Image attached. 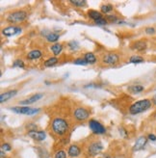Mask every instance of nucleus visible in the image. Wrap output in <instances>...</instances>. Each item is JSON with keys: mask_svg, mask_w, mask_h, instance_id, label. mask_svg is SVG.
I'll return each mask as SVG.
<instances>
[{"mask_svg": "<svg viewBox=\"0 0 156 158\" xmlns=\"http://www.w3.org/2000/svg\"><path fill=\"white\" fill-rule=\"evenodd\" d=\"M68 123L63 118H55L51 122V130L58 136H63L68 131Z\"/></svg>", "mask_w": 156, "mask_h": 158, "instance_id": "nucleus-1", "label": "nucleus"}, {"mask_svg": "<svg viewBox=\"0 0 156 158\" xmlns=\"http://www.w3.org/2000/svg\"><path fill=\"white\" fill-rule=\"evenodd\" d=\"M152 106V101L149 98H145L138 100L134 102L133 104H131L129 107V113L131 115H139L141 113H144L150 109Z\"/></svg>", "mask_w": 156, "mask_h": 158, "instance_id": "nucleus-2", "label": "nucleus"}, {"mask_svg": "<svg viewBox=\"0 0 156 158\" xmlns=\"http://www.w3.org/2000/svg\"><path fill=\"white\" fill-rule=\"evenodd\" d=\"M27 13L25 11L18 10L14 11L7 15L6 20L9 23H13V24H18V23H21L27 19Z\"/></svg>", "mask_w": 156, "mask_h": 158, "instance_id": "nucleus-3", "label": "nucleus"}, {"mask_svg": "<svg viewBox=\"0 0 156 158\" xmlns=\"http://www.w3.org/2000/svg\"><path fill=\"white\" fill-rule=\"evenodd\" d=\"M11 110L15 114L26 115V116L37 115L41 111L40 108H33V107H29V106H14V107H12Z\"/></svg>", "mask_w": 156, "mask_h": 158, "instance_id": "nucleus-4", "label": "nucleus"}, {"mask_svg": "<svg viewBox=\"0 0 156 158\" xmlns=\"http://www.w3.org/2000/svg\"><path fill=\"white\" fill-rule=\"evenodd\" d=\"M101 62L106 66H115L120 62V56L115 52H109L103 55Z\"/></svg>", "mask_w": 156, "mask_h": 158, "instance_id": "nucleus-5", "label": "nucleus"}, {"mask_svg": "<svg viewBox=\"0 0 156 158\" xmlns=\"http://www.w3.org/2000/svg\"><path fill=\"white\" fill-rule=\"evenodd\" d=\"M89 128L93 134H96V135H101V134H104L106 132L105 126L96 120H90Z\"/></svg>", "mask_w": 156, "mask_h": 158, "instance_id": "nucleus-6", "label": "nucleus"}, {"mask_svg": "<svg viewBox=\"0 0 156 158\" xmlns=\"http://www.w3.org/2000/svg\"><path fill=\"white\" fill-rule=\"evenodd\" d=\"M73 117L77 122H84L88 120V118L90 117V112L84 107H78L74 110Z\"/></svg>", "mask_w": 156, "mask_h": 158, "instance_id": "nucleus-7", "label": "nucleus"}, {"mask_svg": "<svg viewBox=\"0 0 156 158\" xmlns=\"http://www.w3.org/2000/svg\"><path fill=\"white\" fill-rule=\"evenodd\" d=\"M103 149V146L100 142H92L88 148V153L91 156H96L99 154Z\"/></svg>", "mask_w": 156, "mask_h": 158, "instance_id": "nucleus-8", "label": "nucleus"}, {"mask_svg": "<svg viewBox=\"0 0 156 158\" xmlns=\"http://www.w3.org/2000/svg\"><path fill=\"white\" fill-rule=\"evenodd\" d=\"M22 29L18 26H14V25H11V26H7L5 28L2 29V34L5 37H12V36H15L19 33H21Z\"/></svg>", "mask_w": 156, "mask_h": 158, "instance_id": "nucleus-9", "label": "nucleus"}, {"mask_svg": "<svg viewBox=\"0 0 156 158\" xmlns=\"http://www.w3.org/2000/svg\"><path fill=\"white\" fill-rule=\"evenodd\" d=\"M43 98V94L42 93H37L33 96H31L27 98H25L24 100H21L19 101V104L20 105H24V106H27V105H30V104H33L35 102L39 101L40 99H42Z\"/></svg>", "mask_w": 156, "mask_h": 158, "instance_id": "nucleus-10", "label": "nucleus"}, {"mask_svg": "<svg viewBox=\"0 0 156 158\" xmlns=\"http://www.w3.org/2000/svg\"><path fill=\"white\" fill-rule=\"evenodd\" d=\"M28 136L30 138H32L33 140H36V141H39V142H42L43 140H45L46 138V134L44 131H38L36 129H32V130H29L28 131Z\"/></svg>", "mask_w": 156, "mask_h": 158, "instance_id": "nucleus-11", "label": "nucleus"}, {"mask_svg": "<svg viewBox=\"0 0 156 158\" xmlns=\"http://www.w3.org/2000/svg\"><path fill=\"white\" fill-rule=\"evenodd\" d=\"M147 137L146 136H140L133 146V152H139V151H142L144 149L146 146V143H147Z\"/></svg>", "mask_w": 156, "mask_h": 158, "instance_id": "nucleus-12", "label": "nucleus"}, {"mask_svg": "<svg viewBox=\"0 0 156 158\" xmlns=\"http://www.w3.org/2000/svg\"><path fill=\"white\" fill-rule=\"evenodd\" d=\"M131 48L136 51H144L147 48V44L146 41H136L131 44Z\"/></svg>", "mask_w": 156, "mask_h": 158, "instance_id": "nucleus-13", "label": "nucleus"}, {"mask_svg": "<svg viewBox=\"0 0 156 158\" xmlns=\"http://www.w3.org/2000/svg\"><path fill=\"white\" fill-rule=\"evenodd\" d=\"M18 94V91L17 90H11V91H7L3 94H1V96H0V102L3 103V102H6L9 99L13 98L14 97L17 96Z\"/></svg>", "mask_w": 156, "mask_h": 158, "instance_id": "nucleus-14", "label": "nucleus"}, {"mask_svg": "<svg viewBox=\"0 0 156 158\" xmlns=\"http://www.w3.org/2000/svg\"><path fill=\"white\" fill-rule=\"evenodd\" d=\"M81 153V148L78 147L77 145H72L68 147V154L71 157H77L79 156Z\"/></svg>", "mask_w": 156, "mask_h": 158, "instance_id": "nucleus-15", "label": "nucleus"}, {"mask_svg": "<svg viewBox=\"0 0 156 158\" xmlns=\"http://www.w3.org/2000/svg\"><path fill=\"white\" fill-rule=\"evenodd\" d=\"M43 56V52L40 49H33L26 54V58L28 60H38Z\"/></svg>", "mask_w": 156, "mask_h": 158, "instance_id": "nucleus-16", "label": "nucleus"}, {"mask_svg": "<svg viewBox=\"0 0 156 158\" xmlns=\"http://www.w3.org/2000/svg\"><path fill=\"white\" fill-rule=\"evenodd\" d=\"M84 59L86 60V62L88 63V65H95L97 62V58L96 57V55L92 52H86L84 54Z\"/></svg>", "mask_w": 156, "mask_h": 158, "instance_id": "nucleus-17", "label": "nucleus"}, {"mask_svg": "<svg viewBox=\"0 0 156 158\" xmlns=\"http://www.w3.org/2000/svg\"><path fill=\"white\" fill-rule=\"evenodd\" d=\"M44 38L46 39V41L49 43H56L59 41L60 35L55 32H47L46 34H44Z\"/></svg>", "mask_w": 156, "mask_h": 158, "instance_id": "nucleus-18", "label": "nucleus"}, {"mask_svg": "<svg viewBox=\"0 0 156 158\" xmlns=\"http://www.w3.org/2000/svg\"><path fill=\"white\" fill-rule=\"evenodd\" d=\"M88 17L92 19L93 21H96L100 19H102V13L101 12H98V11H96V10H89L88 11Z\"/></svg>", "mask_w": 156, "mask_h": 158, "instance_id": "nucleus-19", "label": "nucleus"}, {"mask_svg": "<svg viewBox=\"0 0 156 158\" xmlns=\"http://www.w3.org/2000/svg\"><path fill=\"white\" fill-rule=\"evenodd\" d=\"M145 90V87L142 85H139V84H135V85H131L128 87V92L131 94H140L144 92Z\"/></svg>", "mask_w": 156, "mask_h": 158, "instance_id": "nucleus-20", "label": "nucleus"}, {"mask_svg": "<svg viewBox=\"0 0 156 158\" xmlns=\"http://www.w3.org/2000/svg\"><path fill=\"white\" fill-rule=\"evenodd\" d=\"M50 50L52 51V53L55 55V57L58 56V55H60L62 53V51H63V44H54L50 46Z\"/></svg>", "mask_w": 156, "mask_h": 158, "instance_id": "nucleus-21", "label": "nucleus"}, {"mask_svg": "<svg viewBox=\"0 0 156 158\" xmlns=\"http://www.w3.org/2000/svg\"><path fill=\"white\" fill-rule=\"evenodd\" d=\"M58 62H59V59L57 57H50L48 58L47 60H45L44 63H43V65L44 67L46 68H51L53 66H55L56 64H58Z\"/></svg>", "mask_w": 156, "mask_h": 158, "instance_id": "nucleus-22", "label": "nucleus"}, {"mask_svg": "<svg viewBox=\"0 0 156 158\" xmlns=\"http://www.w3.org/2000/svg\"><path fill=\"white\" fill-rule=\"evenodd\" d=\"M144 62L145 59L142 56H139V55H133L129 58V63H131V64H141Z\"/></svg>", "mask_w": 156, "mask_h": 158, "instance_id": "nucleus-23", "label": "nucleus"}, {"mask_svg": "<svg viewBox=\"0 0 156 158\" xmlns=\"http://www.w3.org/2000/svg\"><path fill=\"white\" fill-rule=\"evenodd\" d=\"M71 3L77 8H84L87 6V1H85V0H72Z\"/></svg>", "mask_w": 156, "mask_h": 158, "instance_id": "nucleus-24", "label": "nucleus"}, {"mask_svg": "<svg viewBox=\"0 0 156 158\" xmlns=\"http://www.w3.org/2000/svg\"><path fill=\"white\" fill-rule=\"evenodd\" d=\"M100 10H101V13L102 14H108V13H110L114 10V7L111 4H106V5L101 6Z\"/></svg>", "mask_w": 156, "mask_h": 158, "instance_id": "nucleus-25", "label": "nucleus"}, {"mask_svg": "<svg viewBox=\"0 0 156 158\" xmlns=\"http://www.w3.org/2000/svg\"><path fill=\"white\" fill-rule=\"evenodd\" d=\"M13 68H20V69H23L25 67L24 65V62H23L21 59H18V60H14L13 65H12Z\"/></svg>", "mask_w": 156, "mask_h": 158, "instance_id": "nucleus-26", "label": "nucleus"}, {"mask_svg": "<svg viewBox=\"0 0 156 158\" xmlns=\"http://www.w3.org/2000/svg\"><path fill=\"white\" fill-rule=\"evenodd\" d=\"M68 48L71 49L72 51H75V50H77L78 48H79V44H78L77 42H74V41L68 43Z\"/></svg>", "mask_w": 156, "mask_h": 158, "instance_id": "nucleus-27", "label": "nucleus"}, {"mask_svg": "<svg viewBox=\"0 0 156 158\" xmlns=\"http://www.w3.org/2000/svg\"><path fill=\"white\" fill-rule=\"evenodd\" d=\"M73 63L75 65H79V66H86L88 65V63L86 62V60L84 58H77L73 61Z\"/></svg>", "mask_w": 156, "mask_h": 158, "instance_id": "nucleus-28", "label": "nucleus"}, {"mask_svg": "<svg viewBox=\"0 0 156 158\" xmlns=\"http://www.w3.org/2000/svg\"><path fill=\"white\" fill-rule=\"evenodd\" d=\"M54 158H67V152L65 151H59L55 153Z\"/></svg>", "mask_w": 156, "mask_h": 158, "instance_id": "nucleus-29", "label": "nucleus"}, {"mask_svg": "<svg viewBox=\"0 0 156 158\" xmlns=\"http://www.w3.org/2000/svg\"><path fill=\"white\" fill-rule=\"evenodd\" d=\"M145 32L147 35H154L156 33V29L154 27H146L145 29Z\"/></svg>", "mask_w": 156, "mask_h": 158, "instance_id": "nucleus-30", "label": "nucleus"}, {"mask_svg": "<svg viewBox=\"0 0 156 158\" xmlns=\"http://www.w3.org/2000/svg\"><path fill=\"white\" fill-rule=\"evenodd\" d=\"M95 23L96 24H97V25H106L107 23H108V21H107V19H104V18H102V19H98V20H96V21H95Z\"/></svg>", "mask_w": 156, "mask_h": 158, "instance_id": "nucleus-31", "label": "nucleus"}, {"mask_svg": "<svg viewBox=\"0 0 156 158\" xmlns=\"http://www.w3.org/2000/svg\"><path fill=\"white\" fill-rule=\"evenodd\" d=\"M1 148H2V151L3 152H10L11 149H12V147L9 145V144H3L2 145V147H1Z\"/></svg>", "mask_w": 156, "mask_h": 158, "instance_id": "nucleus-32", "label": "nucleus"}, {"mask_svg": "<svg viewBox=\"0 0 156 158\" xmlns=\"http://www.w3.org/2000/svg\"><path fill=\"white\" fill-rule=\"evenodd\" d=\"M147 139L152 141V142H155L156 141V135H154V134H149V136H147Z\"/></svg>", "mask_w": 156, "mask_h": 158, "instance_id": "nucleus-33", "label": "nucleus"}, {"mask_svg": "<svg viewBox=\"0 0 156 158\" xmlns=\"http://www.w3.org/2000/svg\"><path fill=\"white\" fill-rule=\"evenodd\" d=\"M151 101H152V104L156 106V96H155V97H153V98H152V100H151Z\"/></svg>", "mask_w": 156, "mask_h": 158, "instance_id": "nucleus-34", "label": "nucleus"}, {"mask_svg": "<svg viewBox=\"0 0 156 158\" xmlns=\"http://www.w3.org/2000/svg\"><path fill=\"white\" fill-rule=\"evenodd\" d=\"M102 158H111V156L109 155V154H104V155L102 156Z\"/></svg>", "mask_w": 156, "mask_h": 158, "instance_id": "nucleus-35", "label": "nucleus"}, {"mask_svg": "<svg viewBox=\"0 0 156 158\" xmlns=\"http://www.w3.org/2000/svg\"><path fill=\"white\" fill-rule=\"evenodd\" d=\"M1 158H4V152L1 149Z\"/></svg>", "mask_w": 156, "mask_h": 158, "instance_id": "nucleus-36", "label": "nucleus"}]
</instances>
